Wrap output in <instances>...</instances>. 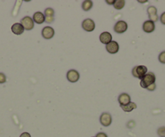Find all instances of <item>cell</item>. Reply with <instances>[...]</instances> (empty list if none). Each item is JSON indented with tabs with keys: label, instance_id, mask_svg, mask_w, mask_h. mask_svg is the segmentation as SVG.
<instances>
[{
	"label": "cell",
	"instance_id": "3957f363",
	"mask_svg": "<svg viewBox=\"0 0 165 137\" xmlns=\"http://www.w3.org/2000/svg\"><path fill=\"white\" fill-rule=\"evenodd\" d=\"M20 24L24 27V30L30 31L34 28V21L30 16H25L20 20Z\"/></svg>",
	"mask_w": 165,
	"mask_h": 137
},
{
	"label": "cell",
	"instance_id": "cb8c5ba5",
	"mask_svg": "<svg viewBox=\"0 0 165 137\" xmlns=\"http://www.w3.org/2000/svg\"><path fill=\"white\" fill-rule=\"evenodd\" d=\"M54 20V18L52 16H49V17H45V21L48 23V24H51L52 22Z\"/></svg>",
	"mask_w": 165,
	"mask_h": 137
},
{
	"label": "cell",
	"instance_id": "30bf717a",
	"mask_svg": "<svg viewBox=\"0 0 165 137\" xmlns=\"http://www.w3.org/2000/svg\"><path fill=\"white\" fill-rule=\"evenodd\" d=\"M147 14L149 15V19H150V21L152 22H156L159 19L157 15V9L156 7H154V6H150L147 8Z\"/></svg>",
	"mask_w": 165,
	"mask_h": 137
},
{
	"label": "cell",
	"instance_id": "52a82bcc",
	"mask_svg": "<svg viewBox=\"0 0 165 137\" xmlns=\"http://www.w3.org/2000/svg\"><path fill=\"white\" fill-rule=\"evenodd\" d=\"M79 77H80L79 73V72H78L77 70H69L67 72V73H66L67 80L70 82H72V83L78 82L79 79Z\"/></svg>",
	"mask_w": 165,
	"mask_h": 137
},
{
	"label": "cell",
	"instance_id": "5b68a950",
	"mask_svg": "<svg viewBox=\"0 0 165 137\" xmlns=\"http://www.w3.org/2000/svg\"><path fill=\"white\" fill-rule=\"evenodd\" d=\"M82 28L86 31H92L96 28V24L92 19H86L82 21Z\"/></svg>",
	"mask_w": 165,
	"mask_h": 137
},
{
	"label": "cell",
	"instance_id": "e0dca14e",
	"mask_svg": "<svg viewBox=\"0 0 165 137\" xmlns=\"http://www.w3.org/2000/svg\"><path fill=\"white\" fill-rule=\"evenodd\" d=\"M92 6H93V2L91 0H85L82 3V8L85 11H87L92 9Z\"/></svg>",
	"mask_w": 165,
	"mask_h": 137
},
{
	"label": "cell",
	"instance_id": "8992f818",
	"mask_svg": "<svg viewBox=\"0 0 165 137\" xmlns=\"http://www.w3.org/2000/svg\"><path fill=\"white\" fill-rule=\"evenodd\" d=\"M99 122L104 127H109L112 123V116L108 112H104L99 117Z\"/></svg>",
	"mask_w": 165,
	"mask_h": 137
},
{
	"label": "cell",
	"instance_id": "ba28073f",
	"mask_svg": "<svg viewBox=\"0 0 165 137\" xmlns=\"http://www.w3.org/2000/svg\"><path fill=\"white\" fill-rule=\"evenodd\" d=\"M41 35L43 36L44 39L45 40H49V39H52L54 36V30H53V28H51L49 26L45 27L42 31H41Z\"/></svg>",
	"mask_w": 165,
	"mask_h": 137
},
{
	"label": "cell",
	"instance_id": "277c9868",
	"mask_svg": "<svg viewBox=\"0 0 165 137\" xmlns=\"http://www.w3.org/2000/svg\"><path fill=\"white\" fill-rule=\"evenodd\" d=\"M113 29L114 31L116 33H124L128 29V24H126V22L123 21V20H119L115 24Z\"/></svg>",
	"mask_w": 165,
	"mask_h": 137
},
{
	"label": "cell",
	"instance_id": "83f0119b",
	"mask_svg": "<svg viewBox=\"0 0 165 137\" xmlns=\"http://www.w3.org/2000/svg\"><path fill=\"white\" fill-rule=\"evenodd\" d=\"M106 3H108L109 5H112L115 3V1L114 0H106Z\"/></svg>",
	"mask_w": 165,
	"mask_h": 137
},
{
	"label": "cell",
	"instance_id": "7a4b0ae2",
	"mask_svg": "<svg viewBox=\"0 0 165 137\" xmlns=\"http://www.w3.org/2000/svg\"><path fill=\"white\" fill-rule=\"evenodd\" d=\"M147 73V68L145 65H137L134 66L132 70V74L134 77L142 79Z\"/></svg>",
	"mask_w": 165,
	"mask_h": 137
},
{
	"label": "cell",
	"instance_id": "484cf974",
	"mask_svg": "<svg viewBox=\"0 0 165 137\" xmlns=\"http://www.w3.org/2000/svg\"><path fill=\"white\" fill-rule=\"evenodd\" d=\"M96 137H108V135H107L104 132H99L97 133Z\"/></svg>",
	"mask_w": 165,
	"mask_h": 137
},
{
	"label": "cell",
	"instance_id": "d6986e66",
	"mask_svg": "<svg viewBox=\"0 0 165 137\" xmlns=\"http://www.w3.org/2000/svg\"><path fill=\"white\" fill-rule=\"evenodd\" d=\"M45 17H49V16H52L53 17L54 15V11H53V8H50V7H49V8H46L45 11Z\"/></svg>",
	"mask_w": 165,
	"mask_h": 137
},
{
	"label": "cell",
	"instance_id": "d4e9b609",
	"mask_svg": "<svg viewBox=\"0 0 165 137\" xmlns=\"http://www.w3.org/2000/svg\"><path fill=\"white\" fill-rule=\"evenodd\" d=\"M160 22H161L163 24H164L165 25V12H163V13L160 15Z\"/></svg>",
	"mask_w": 165,
	"mask_h": 137
},
{
	"label": "cell",
	"instance_id": "8fae6325",
	"mask_svg": "<svg viewBox=\"0 0 165 137\" xmlns=\"http://www.w3.org/2000/svg\"><path fill=\"white\" fill-rule=\"evenodd\" d=\"M155 23L150 20H146L143 23V30L146 33H150L155 31Z\"/></svg>",
	"mask_w": 165,
	"mask_h": 137
},
{
	"label": "cell",
	"instance_id": "9c48e42d",
	"mask_svg": "<svg viewBox=\"0 0 165 137\" xmlns=\"http://www.w3.org/2000/svg\"><path fill=\"white\" fill-rule=\"evenodd\" d=\"M105 48L108 53H111V54H115L119 51V44L116 41H112L110 43L106 44Z\"/></svg>",
	"mask_w": 165,
	"mask_h": 137
},
{
	"label": "cell",
	"instance_id": "7c38bea8",
	"mask_svg": "<svg viewBox=\"0 0 165 137\" xmlns=\"http://www.w3.org/2000/svg\"><path fill=\"white\" fill-rule=\"evenodd\" d=\"M130 96L126 93H122L118 97V103L121 106H126V105L129 104L130 103Z\"/></svg>",
	"mask_w": 165,
	"mask_h": 137
},
{
	"label": "cell",
	"instance_id": "4316f807",
	"mask_svg": "<svg viewBox=\"0 0 165 137\" xmlns=\"http://www.w3.org/2000/svg\"><path fill=\"white\" fill-rule=\"evenodd\" d=\"M19 137H31V135L29 132H24L22 133Z\"/></svg>",
	"mask_w": 165,
	"mask_h": 137
},
{
	"label": "cell",
	"instance_id": "6da1fadb",
	"mask_svg": "<svg viewBox=\"0 0 165 137\" xmlns=\"http://www.w3.org/2000/svg\"><path fill=\"white\" fill-rule=\"evenodd\" d=\"M155 83V75L154 73L149 72L141 79L140 86L144 89H146L149 86Z\"/></svg>",
	"mask_w": 165,
	"mask_h": 137
},
{
	"label": "cell",
	"instance_id": "9a60e30c",
	"mask_svg": "<svg viewBox=\"0 0 165 137\" xmlns=\"http://www.w3.org/2000/svg\"><path fill=\"white\" fill-rule=\"evenodd\" d=\"M24 31V27L20 23H15L12 26V31L15 35H21Z\"/></svg>",
	"mask_w": 165,
	"mask_h": 137
},
{
	"label": "cell",
	"instance_id": "f1b7e54d",
	"mask_svg": "<svg viewBox=\"0 0 165 137\" xmlns=\"http://www.w3.org/2000/svg\"><path fill=\"white\" fill-rule=\"evenodd\" d=\"M138 2H142V3H143V2H146V1H138Z\"/></svg>",
	"mask_w": 165,
	"mask_h": 137
},
{
	"label": "cell",
	"instance_id": "5bb4252c",
	"mask_svg": "<svg viewBox=\"0 0 165 137\" xmlns=\"http://www.w3.org/2000/svg\"><path fill=\"white\" fill-rule=\"evenodd\" d=\"M32 19H33L34 23H36L37 24H41L45 21V16L42 12L37 11L36 13H34Z\"/></svg>",
	"mask_w": 165,
	"mask_h": 137
},
{
	"label": "cell",
	"instance_id": "7402d4cb",
	"mask_svg": "<svg viewBox=\"0 0 165 137\" xmlns=\"http://www.w3.org/2000/svg\"><path fill=\"white\" fill-rule=\"evenodd\" d=\"M7 81V77H6V75L2 73H0V84H2L4 83Z\"/></svg>",
	"mask_w": 165,
	"mask_h": 137
},
{
	"label": "cell",
	"instance_id": "2e32d148",
	"mask_svg": "<svg viewBox=\"0 0 165 137\" xmlns=\"http://www.w3.org/2000/svg\"><path fill=\"white\" fill-rule=\"evenodd\" d=\"M121 107L124 111H126V112H130V111H133V109L137 108V105H136V103H134L130 102V103L126 105V106H121Z\"/></svg>",
	"mask_w": 165,
	"mask_h": 137
},
{
	"label": "cell",
	"instance_id": "603a6c76",
	"mask_svg": "<svg viewBox=\"0 0 165 137\" xmlns=\"http://www.w3.org/2000/svg\"><path fill=\"white\" fill-rule=\"evenodd\" d=\"M155 88H156V85H155V83H154V84L149 86L146 88V90H148L149 91H153V90H155Z\"/></svg>",
	"mask_w": 165,
	"mask_h": 137
},
{
	"label": "cell",
	"instance_id": "ffe728a7",
	"mask_svg": "<svg viewBox=\"0 0 165 137\" xmlns=\"http://www.w3.org/2000/svg\"><path fill=\"white\" fill-rule=\"evenodd\" d=\"M158 135L160 137H165V127H161L158 129Z\"/></svg>",
	"mask_w": 165,
	"mask_h": 137
},
{
	"label": "cell",
	"instance_id": "ac0fdd59",
	"mask_svg": "<svg viewBox=\"0 0 165 137\" xmlns=\"http://www.w3.org/2000/svg\"><path fill=\"white\" fill-rule=\"evenodd\" d=\"M125 4H126V2L124 0H116V1H115L113 7L115 9L121 10L125 7Z\"/></svg>",
	"mask_w": 165,
	"mask_h": 137
},
{
	"label": "cell",
	"instance_id": "44dd1931",
	"mask_svg": "<svg viewBox=\"0 0 165 137\" xmlns=\"http://www.w3.org/2000/svg\"><path fill=\"white\" fill-rule=\"evenodd\" d=\"M159 60H160V63L165 64V51L162 52V53L159 55Z\"/></svg>",
	"mask_w": 165,
	"mask_h": 137
},
{
	"label": "cell",
	"instance_id": "4fadbf2b",
	"mask_svg": "<svg viewBox=\"0 0 165 137\" xmlns=\"http://www.w3.org/2000/svg\"><path fill=\"white\" fill-rule=\"evenodd\" d=\"M112 38H113V36H112L111 33H109L108 31H104L99 35V41L102 44H108L110 43L112 41Z\"/></svg>",
	"mask_w": 165,
	"mask_h": 137
}]
</instances>
